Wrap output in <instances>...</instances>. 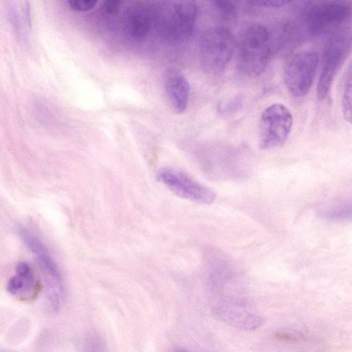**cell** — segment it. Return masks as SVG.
I'll use <instances>...</instances> for the list:
<instances>
[{"label": "cell", "instance_id": "1", "mask_svg": "<svg viewBox=\"0 0 352 352\" xmlns=\"http://www.w3.org/2000/svg\"><path fill=\"white\" fill-rule=\"evenodd\" d=\"M270 38V32L261 24L252 25L245 30L237 53L241 72L255 76L265 71L271 56Z\"/></svg>", "mask_w": 352, "mask_h": 352}, {"label": "cell", "instance_id": "2", "mask_svg": "<svg viewBox=\"0 0 352 352\" xmlns=\"http://www.w3.org/2000/svg\"><path fill=\"white\" fill-rule=\"evenodd\" d=\"M197 15V8L193 1L166 2L157 16L159 30L171 42H184L193 32Z\"/></svg>", "mask_w": 352, "mask_h": 352}, {"label": "cell", "instance_id": "3", "mask_svg": "<svg viewBox=\"0 0 352 352\" xmlns=\"http://www.w3.org/2000/svg\"><path fill=\"white\" fill-rule=\"evenodd\" d=\"M236 48L234 37L228 30L216 27L203 32L199 41V57L203 69L211 74L222 72Z\"/></svg>", "mask_w": 352, "mask_h": 352}, {"label": "cell", "instance_id": "4", "mask_svg": "<svg viewBox=\"0 0 352 352\" xmlns=\"http://www.w3.org/2000/svg\"><path fill=\"white\" fill-rule=\"evenodd\" d=\"M352 47V31L342 28L333 31L327 38L323 52V63L317 87V96L326 98L333 78L349 54Z\"/></svg>", "mask_w": 352, "mask_h": 352}, {"label": "cell", "instance_id": "5", "mask_svg": "<svg viewBox=\"0 0 352 352\" xmlns=\"http://www.w3.org/2000/svg\"><path fill=\"white\" fill-rule=\"evenodd\" d=\"M293 124L289 109L283 104H272L262 112L259 120V147L271 149L282 146Z\"/></svg>", "mask_w": 352, "mask_h": 352}, {"label": "cell", "instance_id": "6", "mask_svg": "<svg viewBox=\"0 0 352 352\" xmlns=\"http://www.w3.org/2000/svg\"><path fill=\"white\" fill-rule=\"evenodd\" d=\"M352 14V5L346 1L315 2L305 8L303 23L313 35L327 32L344 21Z\"/></svg>", "mask_w": 352, "mask_h": 352}, {"label": "cell", "instance_id": "7", "mask_svg": "<svg viewBox=\"0 0 352 352\" xmlns=\"http://www.w3.org/2000/svg\"><path fill=\"white\" fill-rule=\"evenodd\" d=\"M19 234L28 248L36 255L45 276L47 296L54 311L59 309L63 295L61 276L55 261L43 243L31 232L22 229Z\"/></svg>", "mask_w": 352, "mask_h": 352}, {"label": "cell", "instance_id": "8", "mask_svg": "<svg viewBox=\"0 0 352 352\" xmlns=\"http://www.w3.org/2000/svg\"><path fill=\"white\" fill-rule=\"evenodd\" d=\"M157 179L177 196L200 204H210L215 193L188 174L173 168H162L157 175Z\"/></svg>", "mask_w": 352, "mask_h": 352}, {"label": "cell", "instance_id": "9", "mask_svg": "<svg viewBox=\"0 0 352 352\" xmlns=\"http://www.w3.org/2000/svg\"><path fill=\"white\" fill-rule=\"evenodd\" d=\"M318 63L316 52L302 51L288 61L284 71L285 84L296 97L306 95L311 87Z\"/></svg>", "mask_w": 352, "mask_h": 352}, {"label": "cell", "instance_id": "10", "mask_svg": "<svg viewBox=\"0 0 352 352\" xmlns=\"http://www.w3.org/2000/svg\"><path fill=\"white\" fill-rule=\"evenodd\" d=\"M214 316L223 323L241 330H254L262 324L261 318L240 299L227 298L212 308Z\"/></svg>", "mask_w": 352, "mask_h": 352}, {"label": "cell", "instance_id": "11", "mask_svg": "<svg viewBox=\"0 0 352 352\" xmlns=\"http://www.w3.org/2000/svg\"><path fill=\"white\" fill-rule=\"evenodd\" d=\"M165 89L174 110L179 113L184 112L190 96V85L184 75L177 69H170L166 77Z\"/></svg>", "mask_w": 352, "mask_h": 352}, {"label": "cell", "instance_id": "12", "mask_svg": "<svg viewBox=\"0 0 352 352\" xmlns=\"http://www.w3.org/2000/svg\"><path fill=\"white\" fill-rule=\"evenodd\" d=\"M153 16L151 12L144 8H138L129 14L126 19V30L135 39H142L149 33Z\"/></svg>", "mask_w": 352, "mask_h": 352}, {"label": "cell", "instance_id": "13", "mask_svg": "<svg viewBox=\"0 0 352 352\" xmlns=\"http://www.w3.org/2000/svg\"><path fill=\"white\" fill-rule=\"evenodd\" d=\"M342 109L345 120L352 125V60L349 63L343 78Z\"/></svg>", "mask_w": 352, "mask_h": 352}, {"label": "cell", "instance_id": "14", "mask_svg": "<svg viewBox=\"0 0 352 352\" xmlns=\"http://www.w3.org/2000/svg\"><path fill=\"white\" fill-rule=\"evenodd\" d=\"M321 216L331 220L352 219V200L325 208L321 211Z\"/></svg>", "mask_w": 352, "mask_h": 352}, {"label": "cell", "instance_id": "15", "mask_svg": "<svg viewBox=\"0 0 352 352\" xmlns=\"http://www.w3.org/2000/svg\"><path fill=\"white\" fill-rule=\"evenodd\" d=\"M16 274L28 280L34 281V275L30 265L25 262L19 263L15 268Z\"/></svg>", "mask_w": 352, "mask_h": 352}, {"label": "cell", "instance_id": "16", "mask_svg": "<svg viewBox=\"0 0 352 352\" xmlns=\"http://www.w3.org/2000/svg\"><path fill=\"white\" fill-rule=\"evenodd\" d=\"M214 6L227 16H234L236 12V8L231 1H216L214 2Z\"/></svg>", "mask_w": 352, "mask_h": 352}, {"label": "cell", "instance_id": "17", "mask_svg": "<svg viewBox=\"0 0 352 352\" xmlns=\"http://www.w3.org/2000/svg\"><path fill=\"white\" fill-rule=\"evenodd\" d=\"M68 3L73 10L77 11H88L95 7L97 1L94 0H70L68 1Z\"/></svg>", "mask_w": 352, "mask_h": 352}, {"label": "cell", "instance_id": "18", "mask_svg": "<svg viewBox=\"0 0 352 352\" xmlns=\"http://www.w3.org/2000/svg\"><path fill=\"white\" fill-rule=\"evenodd\" d=\"M120 2L118 1H105L102 3V10L109 14H116L120 8Z\"/></svg>", "mask_w": 352, "mask_h": 352}, {"label": "cell", "instance_id": "19", "mask_svg": "<svg viewBox=\"0 0 352 352\" xmlns=\"http://www.w3.org/2000/svg\"><path fill=\"white\" fill-rule=\"evenodd\" d=\"M292 3L291 1H256L255 3L267 8H280L285 6H287L289 3Z\"/></svg>", "mask_w": 352, "mask_h": 352}, {"label": "cell", "instance_id": "20", "mask_svg": "<svg viewBox=\"0 0 352 352\" xmlns=\"http://www.w3.org/2000/svg\"><path fill=\"white\" fill-rule=\"evenodd\" d=\"M172 352H189V351L184 348H177L175 349H174Z\"/></svg>", "mask_w": 352, "mask_h": 352}]
</instances>
